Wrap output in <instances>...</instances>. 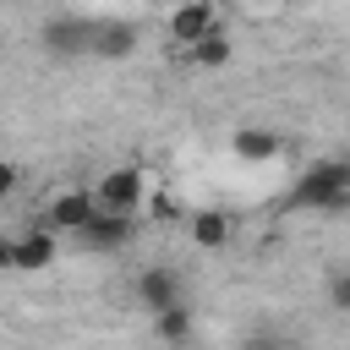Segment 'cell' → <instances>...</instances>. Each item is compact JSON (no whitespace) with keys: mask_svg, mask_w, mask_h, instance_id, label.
Returning a JSON list of instances; mask_svg holds the SVG:
<instances>
[{"mask_svg":"<svg viewBox=\"0 0 350 350\" xmlns=\"http://www.w3.org/2000/svg\"><path fill=\"white\" fill-rule=\"evenodd\" d=\"M241 5H273V0H241Z\"/></svg>","mask_w":350,"mask_h":350,"instance_id":"obj_18","label":"cell"},{"mask_svg":"<svg viewBox=\"0 0 350 350\" xmlns=\"http://www.w3.org/2000/svg\"><path fill=\"white\" fill-rule=\"evenodd\" d=\"M49 262H55V230H49V224H38V230H27V235L11 241V268L38 273V268H49Z\"/></svg>","mask_w":350,"mask_h":350,"instance_id":"obj_9","label":"cell"},{"mask_svg":"<svg viewBox=\"0 0 350 350\" xmlns=\"http://www.w3.org/2000/svg\"><path fill=\"white\" fill-rule=\"evenodd\" d=\"M208 22H219V5H213V0H180V5L170 11V44L186 49Z\"/></svg>","mask_w":350,"mask_h":350,"instance_id":"obj_10","label":"cell"},{"mask_svg":"<svg viewBox=\"0 0 350 350\" xmlns=\"http://www.w3.org/2000/svg\"><path fill=\"white\" fill-rule=\"evenodd\" d=\"M0 268H11V241L0 235Z\"/></svg>","mask_w":350,"mask_h":350,"instance_id":"obj_17","label":"cell"},{"mask_svg":"<svg viewBox=\"0 0 350 350\" xmlns=\"http://www.w3.org/2000/svg\"><path fill=\"white\" fill-rule=\"evenodd\" d=\"M5 191H16V164L0 159V197H5Z\"/></svg>","mask_w":350,"mask_h":350,"instance_id":"obj_15","label":"cell"},{"mask_svg":"<svg viewBox=\"0 0 350 350\" xmlns=\"http://www.w3.org/2000/svg\"><path fill=\"white\" fill-rule=\"evenodd\" d=\"M186 55L202 66V71H219V66H230V55H235V44H230V27L224 22H208L191 44H186Z\"/></svg>","mask_w":350,"mask_h":350,"instance_id":"obj_11","label":"cell"},{"mask_svg":"<svg viewBox=\"0 0 350 350\" xmlns=\"http://www.w3.org/2000/svg\"><path fill=\"white\" fill-rule=\"evenodd\" d=\"M93 197H98V208L137 213V208H142V197H148V175H142L137 164H115V170H104V175H98Z\"/></svg>","mask_w":350,"mask_h":350,"instance_id":"obj_2","label":"cell"},{"mask_svg":"<svg viewBox=\"0 0 350 350\" xmlns=\"http://www.w3.org/2000/svg\"><path fill=\"white\" fill-rule=\"evenodd\" d=\"M131 224H137V213H115V208H98L82 230H77V241L88 246V252H120L126 241H131Z\"/></svg>","mask_w":350,"mask_h":350,"instance_id":"obj_4","label":"cell"},{"mask_svg":"<svg viewBox=\"0 0 350 350\" xmlns=\"http://www.w3.org/2000/svg\"><path fill=\"white\" fill-rule=\"evenodd\" d=\"M137 49V22H126V16H93V44H88V55H104V60H126Z\"/></svg>","mask_w":350,"mask_h":350,"instance_id":"obj_7","label":"cell"},{"mask_svg":"<svg viewBox=\"0 0 350 350\" xmlns=\"http://www.w3.org/2000/svg\"><path fill=\"white\" fill-rule=\"evenodd\" d=\"M230 153L246 159V164H273L284 153V137L268 131V126H241V131H230Z\"/></svg>","mask_w":350,"mask_h":350,"instance_id":"obj_8","label":"cell"},{"mask_svg":"<svg viewBox=\"0 0 350 350\" xmlns=\"http://www.w3.org/2000/svg\"><path fill=\"white\" fill-rule=\"evenodd\" d=\"M93 213H98V197H93L88 186H66V191H55V197L44 202V224H49L55 235H77Z\"/></svg>","mask_w":350,"mask_h":350,"instance_id":"obj_3","label":"cell"},{"mask_svg":"<svg viewBox=\"0 0 350 350\" xmlns=\"http://www.w3.org/2000/svg\"><path fill=\"white\" fill-rule=\"evenodd\" d=\"M350 202V164L345 159H317L295 186H290V208H323L339 213Z\"/></svg>","mask_w":350,"mask_h":350,"instance_id":"obj_1","label":"cell"},{"mask_svg":"<svg viewBox=\"0 0 350 350\" xmlns=\"http://www.w3.org/2000/svg\"><path fill=\"white\" fill-rule=\"evenodd\" d=\"M153 213H159V219H180V202H170V197H159V202H153Z\"/></svg>","mask_w":350,"mask_h":350,"instance_id":"obj_16","label":"cell"},{"mask_svg":"<svg viewBox=\"0 0 350 350\" xmlns=\"http://www.w3.org/2000/svg\"><path fill=\"white\" fill-rule=\"evenodd\" d=\"M334 312H350V273H334Z\"/></svg>","mask_w":350,"mask_h":350,"instance_id":"obj_14","label":"cell"},{"mask_svg":"<svg viewBox=\"0 0 350 350\" xmlns=\"http://www.w3.org/2000/svg\"><path fill=\"white\" fill-rule=\"evenodd\" d=\"M153 328H159V339H191V312H186V301H170L164 312H153Z\"/></svg>","mask_w":350,"mask_h":350,"instance_id":"obj_13","label":"cell"},{"mask_svg":"<svg viewBox=\"0 0 350 350\" xmlns=\"http://www.w3.org/2000/svg\"><path fill=\"white\" fill-rule=\"evenodd\" d=\"M186 230H191V241H197L202 252H219V246L230 241V213H219V208H197V213L186 219Z\"/></svg>","mask_w":350,"mask_h":350,"instance_id":"obj_12","label":"cell"},{"mask_svg":"<svg viewBox=\"0 0 350 350\" xmlns=\"http://www.w3.org/2000/svg\"><path fill=\"white\" fill-rule=\"evenodd\" d=\"M131 290H137V306L153 317V312H164L170 301H180V273H175V268H164V262H148V268L137 273V284H131Z\"/></svg>","mask_w":350,"mask_h":350,"instance_id":"obj_5","label":"cell"},{"mask_svg":"<svg viewBox=\"0 0 350 350\" xmlns=\"http://www.w3.org/2000/svg\"><path fill=\"white\" fill-rule=\"evenodd\" d=\"M38 44H44L49 55H88V44H93V16H55V22H44Z\"/></svg>","mask_w":350,"mask_h":350,"instance_id":"obj_6","label":"cell"}]
</instances>
